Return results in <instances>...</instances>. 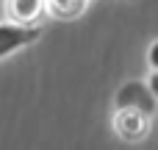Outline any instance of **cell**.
<instances>
[{"instance_id":"obj_1","label":"cell","mask_w":158,"mask_h":150,"mask_svg":"<svg viewBox=\"0 0 158 150\" xmlns=\"http://www.w3.org/2000/svg\"><path fill=\"white\" fill-rule=\"evenodd\" d=\"M50 11L47 0H3V14L8 22L22 28H39L42 17Z\"/></svg>"},{"instance_id":"obj_2","label":"cell","mask_w":158,"mask_h":150,"mask_svg":"<svg viewBox=\"0 0 158 150\" xmlns=\"http://www.w3.org/2000/svg\"><path fill=\"white\" fill-rule=\"evenodd\" d=\"M114 131L122 142H142L150 134V114H144L139 109H117Z\"/></svg>"},{"instance_id":"obj_3","label":"cell","mask_w":158,"mask_h":150,"mask_svg":"<svg viewBox=\"0 0 158 150\" xmlns=\"http://www.w3.org/2000/svg\"><path fill=\"white\" fill-rule=\"evenodd\" d=\"M156 103H158V97L153 95L150 84H142V81H128L117 92V109H139V111L153 117Z\"/></svg>"},{"instance_id":"obj_4","label":"cell","mask_w":158,"mask_h":150,"mask_svg":"<svg viewBox=\"0 0 158 150\" xmlns=\"http://www.w3.org/2000/svg\"><path fill=\"white\" fill-rule=\"evenodd\" d=\"M39 28H22V25H14V22H0V58L28 47L31 42L39 39Z\"/></svg>"},{"instance_id":"obj_5","label":"cell","mask_w":158,"mask_h":150,"mask_svg":"<svg viewBox=\"0 0 158 150\" xmlns=\"http://www.w3.org/2000/svg\"><path fill=\"white\" fill-rule=\"evenodd\" d=\"M47 3H50V14L61 19H75L78 14H83L89 0H47Z\"/></svg>"},{"instance_id":"obj_6","label":"cell","mask_w":158,"mask_h":150,"mask_svg":"<svg viewBox=\"0 0 158 150\" xmlns=\"http://www.w3.org/2000/svg\"><path fill=\"white\" fill-rule=\"evenodd\" d=\"M147 58H150V67L158 70V42H153V47H150V56H147Z\"/></svg>"},{"instance_id":"obj_7","label":"cell","mask_w":158,"mask_h":150,"mask_svg":"<svg viewBox=\"0 0 158 150\" xmlns=\"http://www.w3.org/2000/svg\"><path fill=\"white\" fill-rule=\"evenodd\" d=\"M147 84H150V89H153V95L158 97V70H153V75H150V81H147Z\"/></svg>"}]
</instances>
